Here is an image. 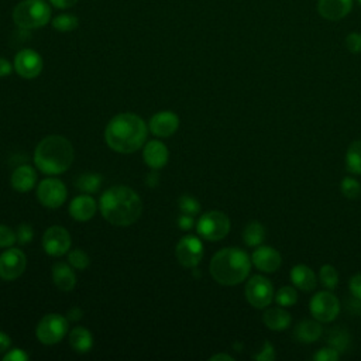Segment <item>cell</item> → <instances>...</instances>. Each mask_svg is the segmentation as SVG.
<instances>
[{"instance_id":"6da1fadb","label":"cell","mask_w":361,"mask_h":361,"mask_svg":"<svg viewBox=\"0 0 361 361\" xmlns=\"http://www.w3.org/2000/svg\"><path fill=\"white\" fill-rule=\"evenodd\" d=\"M147 139V124L135 113L115 116L105 130L106 144L117 153L130 154L140 150Z\"/></svg>"},{"instance_id":"7a4b0ae2","label":"cell","mask_w":361,"mask_h":361,"mask_svg":"<svg viewBox=\"0 0 361 361\" xmlns=\"http://www.w3.org/2000/svg\"><path fill=\"white\" fill-rule=\"evenodd\" d=\"M99 208L102 216L115 226H130L143 212L140 196L127 186H112L102 196Z\"/></svg>"},{"instance_id":"3957f363","label":"cell","mask_w":361,"mask_h":361,"mask_svg":"<svg viewBox=\"0 0 361 361\" xmlns=\"http://www.w3.org/2000/svg\"><path fill=\"white\" fill-rule=\"evenodd\" d=\"M74 147L62 136H48L43 139L35 153L36 167L47 175L62 174L74 162Z\"/></svg>"},{"instance_id":"277c9868","label":"cell","mask_w":361,"mask_h":361,"mask_svg":"<svg viewBox=\"0 0 361 361\" xmlns=\"http://www.w3.org/2000/svg\"><path fill=\"white\" fill-rule=\"evenodd\" d=\"M251 270V258L240 248L228 247L217 251L211 261V274L220 285H237Z\"/></svg>"},{"instance_id":"5b68a950","label":"cell","mask_w":361,"mask_h":361,"mask_svg":"<svg viewBox=\"0 0 361 361\" xmlns=\"http://www.w3.org/2000/svg\"><path fill=\"white\" fill-rule=\"evenodd\" d=\"M50 20L51 8L44 0H23L13 10V21L24 30L44 27Z\"/></svg>"},{"instance_id":"8992f818","label":"cell","mask_w":361,"mask_h":361,"mask_svg":"<svg viewBox=\"0 0 361 361\" xmlns=\"http://www.w3.org/2000/svg\"><path fill=\"white\" fill-rule=\"evenodd\" d=\"M198 235L209 242H219L231 232V220L219 211H212L202 215L196 224Z\"/></svg>"},{"instance_id":"52a82bcc","label":"cell","mask_w":361,"mask_h":361,"mask_svg":"<svg viewBox=\"0 0 361 361\" xmlns=\"http://www.w3.org/2000/svg\"><path fill=\"white\" fill-rule=\"evenodd\" d=\"M68 332V320L62 315L50 313L46 315L37 324V339L43 344H55L61 342Z\"/></svg>"},{"instance_id":"ba28073f","label":"cell","mask_w":361,"mask_h":361,"mask_svg":"<svg viewBox=\"0 0 361 361\" xmlns=\"http://www.w3.org/2000/svg\"><path fill=\"white\" fill-rule=\"evenodd\" d=\"M246 298L257 309L267 308L274 300L273 284L266 277L254 275L246 285Z\"/></svg>"},{"instance_id":"9c48e42d","label":"cell","mask_w":361,"mask_h":361,"mask_svg":"<svg viewBox=\"0 0 361 361\" xmlns=\"http://www.w3.org/2000/svg\"><path fill=\"white\" fill-rule=\"evenodd\" d=\"M311 313L312 316L320 322V323H329L333 322L339 312H340V304L339 300L331 292H318L311 301Z\"/></svg>"},{"instance_id":"30bf717a","label":"cell","mask_w":361,"mask_h":361,"mask_svg":"<svg viewBox=\"0 0 361 361\" xmlns=\"http://www.w3.org/2000/svg\"><path fill=\"white\" fill-rule=\"evenodd\" d=\"M67 186L55 178H47L41 181L37 188V198L40 204L50 209L59 208L67 201Z\"/></svg>"},{"instance_id":"8fae6325","label":"cell","mask_w":361,"mask_h":361,"mask_svg":"<svg viewBox=\"0 0 361 361\" xmlns=\"http://www.w3.org/2000/svg\"><path fill=\"white\" fill-rule=\"evenodd\" d=\"M175 255L179 264L186 269H195L204 257V244L195 236L182 237L175 248Z\"/></svg>"},{"instance_id":"7c38bea8","label":"cell","mask_w":361,"mask_h":361,"mask_svg":"<svg viewBox=\"0 0 361 361\" xmlns=\"http://www.w3.org/2000/svg\"><path fill=\"white\" fill-rule=\"evenodd\" d=\"M27 258L19 248H9L0 255V278L5 281L17 280L26 270Z\"/></svg>"},{"instance_id":"4fadbf2b","label":"cell","mask_w":361,"mask_h":361,"mask_svg":"<svg viewBox=\"0 0 361 361\" xmlns=\"http://www.w3.org/2000/svg\"><path fill=\"white\" fill-rule=\"evenodd\" d=\"M14 70L26 79H35L43 71V58L35 50H21L14 57Z\"/></svg>"},{"instance_id":"5bb4252c","label":"cell","mask_w":361,"mask_h":361,"mask_svg":"<svg viewBox=\"0 0 361 361\" xmlns=\"http://www.w3.org/2000/svg\"><path fill=\"white\" fill-rule=\"evenodd\" d=\"M43 247L48 255L61 257L71 247V236L61 226H52L44 233Z\"/></svg>"},{"instance_id":"9a60e30c","label":"cell","mask_w":361,"mask_h":361,"mask_svg":"<svg viewBox=\"0 0 361 361\" xmlns=\"http://www.w3.org/2000/svg\"><path fill=\"white\" fill-rule=\"evenodd\" d=\"M179 127V117L170 110L158 112L150 119V130L157 137H171Z\"/></svg>"},{"instance_id":"2e32d148","label":"cell","mask_w":361,"mask_h":361,"mask_svg":"<svg viewBox=\"0 0 361 361\" xmlns=\"http://www.w3.org/2000/svg\"><path fill=\"white\" fill-rule=\"evenodd\" d=\"M251 262L260 271L275 273L282 264V258L273 247H258L251 255Z\"/></svg>"},{"instance_id":"e0dca14e","label":"cell","mask_w":361,"mask_h":361,"mask_svg":"<svg viewBox=\"0 0 361 361\" xmlns=\"http://www.w3.org/2000/svg\"><path fill=\"white\" fill-rule=\"evenodd\" d=\"M353 9V0H319L318 12L319 14L331 21L344 19Z\"/></svg>"},{"instance_id":"ac0fdd59","label":"cell","mask_w":361,"mask_h":361,"mask_svg":"<svg viewBox=\"0 0 361 361\" xmlns=\"http://www.w3.org/2000/svg\"><path fill=\"white\" fill-rule=\"evenodd\" d=\"M143 157H144L146 164L151 170H161L162 167L167 166L170 153H168V148L166 144L158 140H154V142H150L144 147Z\"/></svg>"},{"instance_id":"d6986e66","label":"cell","mask_w":361,"mask_h":361,"mask_svg":"<svg viewBox=\"0 0 361 361\" xmlns=\"http://www.w3.org/2000/svg\"><path fill=\"white\" fill-rule=\"evenodd\" d=\"M96 201L89 195H79L70 205V215L78 222H88L96 213Z\"/></svg>"},{"instance_id":"ffe728a7","label":"cell","mask_w":361,"mask_h":361,"mask_svg":"<svg viewBox=\"0 0 361 361\" xmlns=\"http://www.w3.org/2000/svg\"><path fill=\"white\" fill-rule=\"evenodd\" d=\"M37 182V173L30 166H21L14 170L12 175V186L17 192H28Z\"/></svg>"},{"instance_id":"44dd1931","label":"cell","mask_w":361,"mask_h":361,"mask_svg":"<svg viewBox=\"0 0 361 361\" xmlns=\"http://www.w3.org/2000/svg\"><path fill=\"white\" fill-rule=\"evenodd\" d=\"M52 281L58 289L64 292H70L77 285V277L72 269L65 262H57L52 267Z\"/></svg>"},{"instance_id":"7402d4cb","label":"cell","mask_w":361,"mask_h":361,"mask_svg":"<svg viewBox=\"0 0 361 361\" xmlns=\"http://www.w3.org/2000/svg\"><path fill=\"white\" fill-rule=\"evenodd\" d=\"M291 281L298 289L305 292H312L318 284L315 273L308 266L304 264L295 266L291 270Z\"/></svg>"},{"instance_id":"603a6c76","label":"cell","mask_w":361,"mask_h":361,"mask_svg":"<svg viewBox=\"0 0 361 361\" xmlns=\"http://www.w3.org/2000/svg\"><path fill=\"white\" fill-rule=\"evenodd\" d=\"M262 320H264L269 329H271L274 332H282V331L288 329L292 319H291V315L282 306H280V308L269 309L264 313Z\"/></svg>"},{"instance_id":"cb8c5ba5","label":"cell","mask_w":361,"mask_h":361,"mask_svg":"<svg viewBox=\"0 0 361 361\" xmlns=\"http://www.w3.org/2000/svg\"><path fill=\"white\" fill-rule=\"evenodd\" d=\"M322 333L323 329L318 320H302L295 329V338L301 343H313L320 339Z\"/></svg>"},{"instance_id":"d4e9b609","label":"cell","mask_w":361,"mask_h":361,"mask_svg":"<svg viewBox=\"0 0 361 361\" xmlns=\"http://www.w3.org/2000/svg\"><path fill=\"white\" fill-rule=\"evenodd\" d=\"M70 344L78 353H88L93 346V338L85 327H75L70 333Z\"/></svg>"},{"instance_id":"484cf974","label":"cell","mask_w":361,"mask_h":361,"mask_svg":"<svg viewBox=\"0 0 361 361\" xmlns=\"http://www.w3.org/2000/svg\"><path fill=\"white\" fill-rule=\"evenodd\" d=\"M266 239V228L258 222H251L243 232V240L248 247H258Z\"/></svg>"},{"instance_id":"4316f807","label":"cell","mask_w":361,"mask_h":361,"mask_svg":"<svg viewBox=\"0 0 361 361\" xmlns=\"http://www.w3.org/2000/svg\"><path fill=\"white\" fill-rule=\"evenodd\" d=\"M347 171L354 175H361V140L350 144L346 153Z\"/></svg>"},{"instance_id":"83f0119b","label":"cell","mask_w":361,"mask_h":361,"mask_svg":"<svg viewBox=\"0 0 361 361\" xmlns=\"http://www.w3.org/2000/svg\"><path fill=\"white\" fill-rule=\"evenodd\" d=\"M102 177L97 174H84L77 179V186L81 192L95 193L101 189Z\"/></svg>"},{"instance_id":"f1b7e54d","label":"cell","mask_w":361,"mask_h":361,"mask_svg":"<svg viewBox=\"0 0 361 361\" xmlns=\"http://www.w3.org/2000/svg\"><path fill=\"white\" fill-rule=\"evenodd\" d=\"M275 301L280 306L289 308V306H293L295 304L298 302V293L292 286H282L275 293Z\"/></svg>"},{"instance_id":"f546056e","label":"cell","mask_w":361,"mask_h":361,"mask_svg":"<svg viewBox=\"0 0 361 361\" xmlns=\"http://www.w3.org/2000/svg\"><path fill=\"white\" fill-rule=\"evenodd\" d=\"M319 278H320V282L324 288L327 289H335L339 284V274H338V270L333 267V266H323L320 269V273H319Z\"/></svg>"},{"instance_id":"4dcf8cb0","label":"cell","mask_w":361,"mask_h":361,"mask_svg":"<svg viewBox=\"0 0 361 361\" xmlns=\"http://www.w3.org/2000/svg\"><path fill=\"white\" fill-rule=\"evenodd\" d=\"M52 26L57 31L61 32H68V31H74L75 28H78L79 21L75 16L72 14H59L52 20Z\"/></svg>"},{"instance_id":"1f68e13d","label":"cell","mask_w":361,"mask_h":361,"mask_svg":"<svg viewBox=\"0 0 361 361\" xmlns=\"http://www.w3.org/2000/svg\"><path fill=\"white\" fill-rule=\"evenodd\" d=\"M340 189H342V193L346 196L347 199H358L360 195H361V185L357 179L354 178H350V177H346L342 184H340Z\"/></svg>"},{"instance_id":"d6a6232c","label":"cell","mask_w":361,"mask_h":361,"mask_svg":"<svg viewBox=\"0 0 361 361\" xmlns=\"http://www.w3.org/2000/svg\"><path fill=\"white\" fill-rule=\"evenodd\" d=\"M327 342H329L331 347H333L335 350L342 353L347 349V346L350 343V338L344 331H333V332H331Z\"/></svg>"},{"instance_id":"836d02e7","label":"cell","mask_w":361,"mask_h":361,"mask_svg":"<svg viewBox=\"0 0 361 361\" xmlns=\"http://www.w3.org/2000/svg\"><path fill=\"white\" fill-rule=\"evenodd\" d=\"M178 204H179L181 212L185 213V215L195 216V215H198L201 212L199 202L196 201L195 198H192V196H189V195H182Z\"/></svg>"},{"instance_id":"e575fe53","label":"cell","mask_w":361,"mask_h":361,"mask_svg":"<svg viewBox=\"0 0 361 361\" xmlns=\"http://www.w3.org/2000/svg\"><path fill=\"white\" fill-rule=\"evenodd\" d=\"M68 261H70V264H71L74 269H77V270H85V269H88V267H89V262H90L89 255H88L85 251L79 250V248H77V250H74V251L70 253Z\"/></svg>"},{"instance_id":"d590c367","label":"cell","mask_w":361,"mask_h":361,"mask_svg":"<svg viewBox=\"0 0 361 361\" xmlns=\"http://www.w3.org/2000/svg\"><path fill=\"white\" fill-rule=\"evenodd\" d=\"M16 242H17V236L12 228L0 224V247H12Z\"/></svg>"},{"instance_id":"8d00e7d4","label":"cell","mask_w":361,"mask_h":361,"mask_svg":"<svg viewBox=\"0 0 361 361\" xmlns=\"http://www.w3.org/2000/svg\"><path fill=\"white\" fill-rule=\"evenodd\" d=\"M16 236H17V242L20 244H28L32 240V237H35V231H32V227L30 224L23 223L17 227Z\"/></svg>"},{"instance_id":"74e56055","label":"cell","mask_w":361,"mask_h":361,"mask_svg":"<svg viewBox=\"0 0 361 361\" xmlns=\"http://www.w3.org/2000/svg\"><path fill=\"white\" fill-rule=\"evenodd\" d=\"M340 357V353L333 347H323L315 353L313 360L316 361H336Z\"/></svg>"},{"instance_id":"f35d334b","label":"cell","mask_w":361,"mask_h":361,"mask_svg":"<svg viewBox=\"0 0 361 361\" xmlns=\"http://www.w3.org/2000/svg\"><path fill=\"white\" fill-rule=\"evenodd\" d=\"M346 47L353 54L361 52V35L360 32H351L346 37Z\"/></svg>"},{"instance_id":"ab89813d","label":"cell","mask_w":361,"mask_h":361,"mask_svg":"<svg viewBox=\"0 0 361 361\" xmlns=\"http://www.w3.org/2000/svg\"><path fill=\"white\" fill-rule=\"evenodd\" d=\"M255 360H260V361H273L275 358V351H274V347L270 342H264V347H262V350L254 355Z\"/></svg>"},{"instance_id":"60d3db41","label":"cell","mask_w":361,"mask_h":361,"mask_svg":"<svg viewBox=\"0 0 361 361\" xmlns=\"http://www.w3.org/2000/svg\"><path fill=\"white\" fill-rule=\"evenodd\" d=\"M349 288L353 297L361 302V274H355L351 277L350 282H349Z\"/></svg>"},{"instance_id":"b9f144b4","label":"cell","mask_w":361,"mask_h":361,"mask_svg":"<svg viewBox=\"0 0 361 361\" xmlns=\"http://www.w3.org/2000/svg\"><path fill=\"white\" fill-rule=\"evenodd\" d=\"M27 358H28V354L24 353L21 349H13L3 355L5 361H26Z\"/></svg>"},{"instance_id":"7bdbcfd3","label":"cell","mask_w":361,"mask_h":361,"mask_svg":"<svg viewBox=\"0 0 361 361\" xmlns=\"http://www.w3.org/2000/svg\"><path fill=\"white\" fill-rule=\"evenodd\" d=\"M178 226H179L181 231H191V228L195 226L193 216L182 213V215L179 216V219H178Z\"/></svg>"},{"instance_id":"ee69618b","label":"cell","mask_w":361,"mask_h":361,"mask_svg":"<svg viewBox=\"0 0 361 361\" xmlns=\"http://www.w3.org/2000/svg\"><path fill=\"white\" fill-rule=\"evenodd\" d=\"M50 2L57 9H70V8L75 6L79 0H50Z\"/></svg>"},{"instance_id":"f6af8a7d","label":"cell","mask_w":361,"mask_h":361,"mask_svg":"<svg viewBox=\"0 0 361 361\" xmlns=\"http://www.w3.org/2000/svg\"><path fill=\"white\" fill-rule=\"evenodd\" d=\"M14 67H12V64L5 59V58H0V78H3V77H9L12 74Z\"/></svg>"},{"instance_id":"bcb514c9","label":"cell","mask_w":361,"mask_h":361,"mask_svg":"<svg viewBox=\"0 0 361 361\" xmlns=\"http://www.w3.org/2000/svg\"><path fill=\"white\" fill-rule=\"evenodd\" d=\"M10 344H12V340H10L9 335L0 332V354L6 353L10 349Z\"/></svg>"},{"instance_id":"7dc6e473","label":"cell","mask_w":361,"mask_h":361,"mask_svg":"<svg viewBox=\"0 0 361 361\" xmlns=\"http://www.w3.org/2000/svg\"><path fill=\"white\" fill-rule=\"evenodd\" d=\"M81 318H82V311L79 308H74L68 313V319L70 320H79Z\"/></svg>"},{"instance_id":"c3c4849f","label":"cell","mask_w":361,"mask_h":361,"mask_svg":"<svg viewBox=\"0 0 361 361\" xmlns=\"http://www.w3.org/2000/svg\"><path fill=\"white\" fill-rule=\"evenodd\" d=\"M212 361H217V360H227V361H233L232 355H227V354H216L213 357H211Z\"/></svg>"},{"instance_id":"681fc988","label":"cell","mask_w":361,"mask_h":361,"mask_svg":"<svg viewBox=\"0 0 361 361\" xmlns=\"http://www.w3.org/2000/svg\"><path fill=\"white\" fill-rule=\"evenodd\" d=\"M358 2H360V5H361V0H358Z\"/></svg>"}]
</instances>
